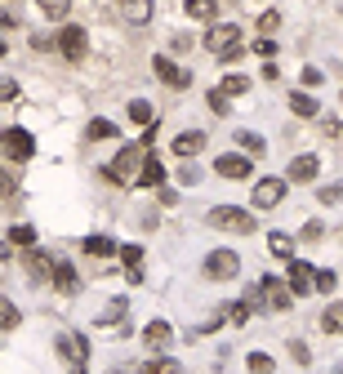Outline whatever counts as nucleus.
Instances as JSON below:
<instances>
[{
    "mask_svg": "<svg viewBox=\"0 0 343 374\" xmlns=\"http://www.w3.org/2000/svg\"><path fill=\"white\" fill-rule=\"evenodd\" d=\"M317 169H321L317 156H294L290 169H285V178H290V183H312V178H317Z\"/></svg>",
    "mask_w": 343,
    "mask_h": 374,
    "instance_id": "obj_14",
    "label": "nucleus"
},
{
    "mask_svg": "<svg viewBox=\"0 0 343 374\" xmlns=\"http://www.w3.org/2000/svg\"><path fill=\"white\" fill-rule=\"evenodd\" d=\"M85 254H94V259H107V254H116V245H111L107 236H85Z\"/></svg>",
    "mask_w": 343,
    "mask_h": 374,
    "instance_id": "obj_27",
    "label": "nucleus"
},
{
    "mask_svg": "<svg viewBox=\"0 0 343 374\" xmlns=\"http://www.w3.org/2000/svg\"><path fill=\"white\" fill-rule=\"evenodd\" d=\"M111 374H125V370H111Z\"/></svg>",
    "mask_w": 343,
    "mask_h": 374,
    "instance_id": "obj_49",
    "label": "nucleus"
},
{
    "mask_svg": "<svg viewBox=\"0 0 343 374\" xmlns=\"http://www.w3.org/2000/svg\"><path fill=\"white\" fill-rule=\"evenodd\" d=\"M321 201H325V205H339V201H343V183H330V187H321Z\"/></svg>",
    "mask_w": 343,
    "mask_h": 374,
    "instance_id": "obj_40",
    "label": "nucleus"
},
{
    "mask_svg": "<svg viewBox=\"0 0 343 374\" xmlns=\"http://www.w3.org/2000/svg\"><path fill=\"white\" fill-rule=\"evenodd\" d=\"M219 90H223V94H245V90H250V80H245L241 72H232V76H227V80L219 85Z\"/></svg>",
    "mask_w": 343,
    "mask_h": 374,
    "instance_id": "obj_35",
    "label": "nucleus"
},
{
    "mask_svg": "<svg viewBox=\"0 0 343 374\" xmlns=\"http://www.w3.org/2000/svg\"><path fill=\"white\" fill-rule=\"evenodd\" d=\"M170 338H174V330H170V321H152V326L143 330V343L152 348V352H160V348L170 343Z\"/></svg>",
    "mask_w": 343,
    "mask_h": 374,
    "instance_id": "obj_16",
    "label": "nucleus"
},
{
    "mask_svg": "<svg viewBox=\"0 0 343 374\" xmlns=\"http://www.w3.org/2000/svg\"><path fill=\"white\" fill-rule=\"evenodd\" d=\"M129 121H134V125H152V103H147V98H134V103H129Z\"/></svg>",
    "mask_w": 343,
    "mask_h": 374,
    "instance_id": "obj_29",
    "label": "nucleus"
},
{
    "mask_svg": "<svg viewBox=\"0 0 343 374\" xmlns=\"http://www.w3.org/2000/svg\"><path fill=\"white\" fill-rule=\"evenodd\" d=\"M0 58H5V41H0Z\"/></svg>",
    "mask_w": 343,
    "mask_h": 374,
    "instance_id": "obj_47",
    "label": "nucleus"
},
{
    "mask_svg": "<svg viewBox=\"0 0 343 374\" xmlns=\"http://www.w3.org/2000/svg\"><path fill=\"white\" fill-rule=\"evenodd\" d=\"M201 151H205V134L201 129H183L174 139V156H201Z\"/></svg>",
    "mask_w": 343,
    "mask_h": 374,
    "instance_id": "obj_15",
    "label": "nucleus"
},
{
    "mask_svg": "<svg viewBox=\"0 0 343 374\" xmlns=\"http://www.w3.org/2000/svg\"><path fill=\"white\" fill-rule=\"evenodd\" d=\"M54 285L62 294H76L80 290V277H76V267L72 263H54Z\"/></svg>",
    "mask_w": 343,
    "mask_h": 374,
    "instance_id": "obj_17",
    "label": "nucleus"
},
{
    "mask_svg": "<svg viewBox=\"0 0 343 374\" xmlns=\"http://www.w3.org/2000/svg\"><path fill=\"white\" fill-rule=\"evenodd\" d=\"M187 18H196V23H214V18H219V5H214V0H187Z\"/></svg>",
    "mask_w": 343,
    "mask_h": 374,
    "instance_id": "obj_20",
    "label": "nucleus"
},
{
    "mask_svg": "<svg viewBox=\"0 0 343 374\" xmlns=\"http://www.w3.org/2000/svg\"><path fill=\"white\" fill-rule=\"evenodd\" d=\"M138 374H178V365L170 361V356H156V361H147Z\"/></svg>",
    "mask_w": 343,
    "mask_h": 374,
    "instance_id": "obj_33",
    "label": "nucleus"
},
{
    "mask_svg": "<svg viewBox=\"0 0 343 374\" xmlns=\"http://www.w3.org/2000/svg\"><path fill=\"white\" fill-rule=\"evenodd\" d=\"M290 356H294L299 365H307V361H312V352H307V343H303V338H294V343H290Z\"/></svg>",
    "mask_w": 343,
    "mask_h": 374,
    "instance_id": "obj_39",
    "label": "nucleus"
},
{
    "mask_svg": "<svg viewBox=\"0 0 343 374\" xmlns=\"http://www.w3.org/2000/svg\"><path fill=\"white\" fill-rule=\"evenodd\" d=\"M321 232H325V228L312 218V223H303V241H321Z\"/></svg>",
    "mask_w": 343,
    "mask_h": 374,
    "instance_id": "obj_44",
    "label": "nucleus"
},
{
    "mask_svg": "<svg viewBox=\"0 0 343 374\" xmlns=\"http://www.w3.org/2000/svg\"><path fill=\"white\" fill-rule=\"evenodd\" d=\"M321 330L325 334H343V303H330V308L321 312Z\"/></svg>",
    "mask_w": 343,
    "mask_h": 374,
    "instance_id": "obj_22",
    "label": "nucleus"
},
{
    "mask_svg": "<svg viewBox=\"0 0 343 374\" xmlns=\"http://www.w3.org/2000/svg\"><path fill=\"white\" fill-rule=\"evenodd\" d=\"M9 98H18V80L0 76V103H9Z\"/></svg>",
    "mask_w": 343,
    "mask_h": 374,
    "instance_id": "obj_41",
    "label": "nucleus"
},
{
    "mask_svg": "<svg viewBox=\"0 0 343 374\" xmlns=\"http://www.w3.org/2000/svg\"><path fill=\"white\" fill-rule=\"evenodd\" d=\"M250 169H254L250 156H241V151H223V156L214 161V174H219V178H232V183H236V178H250Z\"/></svg>",
    "mask_w": 343,
    "mask_h": 374,
    "instance_id": "obj_9",
    "label": "nucleus"
},
{
    "mask_svg": "<svg viewBox=\"0 0 343 374\" xmlns=\"http://www.w3.org/2000/svg\"><path fill=\"white\" fill-rule=\"evenodd\" d=\"M236 143H241V151H245V156H258V151L268 147V143L258 139V134H250V129H241V134H236Z\"/></svg>",
    "mask_w": 343,
    "mask_h": 374,
    "instance_id": "obj_30",
    "label": "nucleus"
},
{
    "mask_svg": "<svg viewBox=\"0 0 343 374\" xmlns=\"http://www.w3.org/2000/svg\"><path fill=\"white\" fill-rule=\"evenodd\" d=\"M312 281H317V267L312 263H299V259H290V290L294 294H312Z\"/></svg>",
    "mask_w": 343,
    "mask_h": 374,
    "instance_id": "obj_12",
    "label": "nucleus"
},
{
    "mask_svg": "<svg viewBox=\"0 0 343 374\" xmlns=\"http://www.w3.org/2000/svg\"><path fill=\"white\" fill-rule=\"evenodd\" d=\"M290 112H294V116H317V98H312V94H303V90H299V94H290Z\"/></svg>",
    "mask_w": 343,
    "mask_h": 374,
    "instance_id": "obj_24",
    "label": "nucleus"
},
{
    "mask_svg": "<svg viewBox=\"0 0 343 374\" xmlns=\"http://www.w3.org/2000/svg\"><path fill=\"white\" fill-rule=\"evenodd\" d=\"M334 374H343V365H334Z\"/></svg>",
    "mask_w": 343,
    "mask_h": 374,
    "instance_id": "obj_48",
    "label": "nucleus"
},
{
    "mask_svg": "<svg viewBox=\"0 0 343 374\" xmlns=\"http://www.w3.org/2000/svg\"><path fill=\"white\" fill-rule=\"evenodd\" d=\"M121 259H125V267H138V263H143V250H138V245H125Z\"/></svg>",
    "mask_w": 343,
    "mask_h": 374,
    "instance_id": "obj_42",
    "label": "nucleus"
},
{
    "mask_svg": "<svg viewBox=\"0 0 343 374\" xmlns=\"http://www.w3.org/2000/svg\"><path fill=\"white\" fill-rule=\"evenodd\" d=\"M116 14L129 27H147L152 23V0H116Z\"/></svg>",
    "mask_w": 343,
    "mask_h": 374,
    "instance_id": "obj_10",
    "label": "nucleus"
},
{
    "mask_svg": "<svg viewBox=\"0 0 343 374\" xmlns=\"http://www.w3.org/2000/svg\"><path fill=\"white\" fill-rule=\"evenodd\" d=\"M13 326H18V308H13V299H5V294H0V334H5V330H13Z\"/></svg>",
    "mask_w": 343,
    "mask_h": 374,
    "instance_id": "obj_28",
    "label": "nucleus"
},
{
    "mask_svg": "<svg viewBox=\"0 0 343 374\" xmlns=\"http://www.w3.org/2000/svg\"><path fill=\"white\" fill-rule=\"evenodd\" d=\"M303 85H321V72H317V67H303Z\"/></svg>",
    "mask_w": 343,
    "mask_h": 374,
    "instance_id": "obj_45",
    "label": "nucleus"
},
{
    "mask_svg": "<svg viewBox=\"0 0 343 374\" xmlns=\"http://www.w3.org/2000/svg\"><path fill=\"white\" fill-rule=\"evenodd\" d=\"M138 174H143V147H125L121 156L107 165L111 183H138Z\"/></svg>",
    "mask_w": 343,
    "mask_h": 374,
    "instance_id": "obj_4",
    "label": "nucleus"
},
{
    "mask_svg": "<svg viewBox=\"0 0 343 374\" xmlns=\"http://www.w3.org/2000/svg\"><path fill=\"white\" fill-rule=\"evenodd\" d=\"M276 27H281V14H276V9H268V14H258V31H263V36H272Z\"/></svg>",
    "mask_w": 343,
    "mask_h": 374,
    "instance_id": "obj_36",
    "label": "nucleus"
},
{
    "mask_svg": "<svg viewBox=\"0 0 343 374\" xmlns=\"http://www.w3.org/2000/svg\"><path fill=\"white\" fill-rule=\"evenodd\" d=\"M209 223H214L219 232L250 236V232H254V214H250V210H236V205H214V210H209Z\"/></svg>",
    "mask_w": 343,
    "mask_h": 374,
    "instance_id": "obj_2",
    "label": "nucleus"
},
{
    "mask_svg": "<svg viewBox=\"0 0 343 374\" xmlns=\"http://www.w3.org/2000/svg\"><path fill=\"white\" fill-rule=\"evenodd\" d=\"M236 272H241V259L232 250H209L205 254V277L209 281H236Z\"/></svg>",
    "mask_w": 343,
    "mask_h": 374,
    "instance_id": "obj_5",
    "label": "nucleus"
},
{
    "mask_svg": "<svg viewBox=\"0 0 343 374\" xmlns=\"http://www.w3.org/2000/svg\"><path fill=\"white\" fill-rule=\"evenodd\" d=\"M334 285H339V277H334V272L317 267V281H312V290H321V294H334Z\"/></svg>",
    "mask_w": 343,
    "mask_h": 374,
    "instance_id": "obj_34",
    "label": "nucleus"
},
{
    "mask_svg": "<svg viewBox=\"0 0 343 374\" xmlns=\"http://www.w3.org/2000/svg\"><path fill=\"white\" fill-rule=\"evenodd\" d=\"M9 192H13V178L5 174V169H0V196H9Z\"/></svg>",
    "mask_w": 343,
    "mask_h": 374,
    "instance_id": "obj_46",
    "label": "nucleus"
},
{
    "mask_svg": "<svg viewBox=\"0 0 343 374\" xmlns=\"http://www.w3.org/2000/svg\"><path fill=\"white\" fill-rule=\"evenodd\" d=\"M138 183H143V187H160V183H165V165H160L156 156H147V161H143V174H138Z\"/></svg>",
    "mask_w": 343,
    "mask_h": 374,
    "instance_id": "obj_21",
    "label": "nucleus"
},
{
    "mask_svg": "<svg viewBox=\"0 0 343 374\" xmlns=\"http://www.w3.org/2000/svg\"><path fill=\"white\" fill-rule=\"evenodd\" d=\"M152 72L165 85H174V90H187V85H192V72H187V67H178V63H170V58H156Z\"/></svg>",
    "mask_w": 343,
    "mask_h": 374,
    "instance_id": "obj_11",
    "label": "nucleus"
},
{
    "mask_svg": "<svg viewBox=\"0 0 343 374\" xmlns=\"http://www.w3.org/2000/svg\"><path fill=\"white\" fill-rule=\"evenodd\" d=\"M58 356L80 370V365H85V356H89V348H85V338H80V334H62L58 338Z\"/></svg>",
    "mask_w": 343,
    "mask_h": 374,
    "instance_id": "obj_13",
    "label": "nucleus"
},
{
    "mask_svg": "<svg viewBox=\"0 0 343 374\" xmlns=\"http://www.w3.org/2000/svg\"><path fill=\"white\" fill-rule=\"evenodd\" d=\"M227 321H232V326H245V321H250V303H232V308H227Z\"/></svg>",
    "mask_w": 343,
    "mask_h": 374,
    "instance_id": "obj_38",
    "label": "nucleus"
},
{
    "mask_svg": "<svg viewBox=\"0 0 343 374\" xmlns=\"http://www.w3.org/2000/svg\"><path fill=\"white\" fill-rule=\"evenodd\" d=\"M0 147H5V156H9V161H27L31 151H36V143H31V134H27V129H18V125L0 134Z\"/></svg>",
    "mask_w": 343,
    "mask_h": 374,
    "instance_id": "obj_7",
    "label": "nucleus"
},
{
    "mask_svg": "<svg viewBox=\"0 0 343 374\" xmlns=\"http://www.w3.org/2000/svg\"><path fill=\"white\" fill-rule=\"evenodd\" d=\"M245 365H250V374H272V356L268 352H250V356H245Z\"/></svg>",
    "mask_w": 343,
    "mask_h": 374,
    "instance_id": "obj_32",
    "label": "nucleus"
},
{
    "mask_svg": "<svg viewBox=\"0 0 343 374\" xmlns=\"http://www.w3.org/2000/svg\"><path fill=\"white\" fill-rule=\"evenodd\" d=\"M254 54L263 58V63H268V58H276V41H272V36H258V41H254Z\"/></svg>",
    "mask_w": 343,
    "mask_h": 374,
    "instance_id": "obj_37",
    "label": "nucleus"
},
{
    "mask_svg": "<svg viewBox=\"0 0 343 374\" xmlns=\"http://www.w3.org/2000/svg\"><path fill=\"white\" fill-rule=\"evenodd\" d=\"M125 312H129V303H125V299H111L107 308H103V316H98V326H121Z\"/></svg>",
    "mask_w": 343,
    "mask_h": 374,
    "instance_id": "obj_23",
    "label": "nucleus"
},
{
    "mask_svg": "<svg viewBox=\"0 0 343 374\" xmlns=\"http://www.w3.org/2000/svg\"><path fill=\"white\" fill-rule=\"evenodd\" d=\"M9 245H18V250H31V245H36V228H27V223L9 228Z\"/></svg>",
    "mask_w": 343,
    "mask_h": 374,
    "instance_id": "obj_25",
    "label": "nucleus"
},
{
    "mask_svg": "<svg viewBox=\"0 0 343 374\" xmlns=\"http://www.w3.org/2000/svg\"><path fill=\"white\" fill-rule=\"evenodd\" d=\"M27 272H31L36 281H54V259H49V254H36V250H31V254H27Z\"/></svg>",
    "mask_w": 343,
    "mask_h": 374,
    "instance_id": "obj_18",
    "label": "nucleus"
},
{
    "mask_svg": "<svg viewBox=\"0 0 343 374\" xmlns=\"http://www.w3.org/2000/svg\"><path fill=\"white\" fill-rule=\"evenodd\" d=\"M89 143H103V139H116V125H111V121H103V116H98V121H89Z\"/></svg>",
    "mask_w": 343,
    "mask_h": 374,
    "instance_id": "obj_26",
    "label": "nucleus"
},
{
    "mask_svg": "<svg viewBox=\"0 0 343 374\" xmlns=\"http://www.w3.org/2000/svg\"><path fill=\"white\" fill-rule=\"evenodd\" d=\"M45 18H67V9H72V0H36Z\"/></svg>",
    "mask_w": 343,
    "mask_h": 374,
    "instance_id": "obj_31",
    "label": "nucleus"
},
{
    "mask_svg": "<svg viewBox=\"0 0 343 374\" xmlns=\"http://www.w3.org/2000/svg\"><path fill=\"white\" fill-rule=\"evenodd\" d=\"M205 49H209V54H219L223 63H232V58L241 54V27H236V23H209Z\"/></svg>",
    "mask_w": 343,
    "mask_h": 374,
    "instance_id": "obj_1",
    "label": "nucleus"
},
{
    "mask_svg": "<svg viewBox=\"0 0 343 374\" xmlns=\"http://www.w3.org/2000/svg\"><path fill=\"white\" fill-rule=\"evenodd\" d=\"M281 196H285V178H258L254 183V210H272V205H281Z\"/></svg>",
    "mask_w": 343,
    "mask_h": 374,
    "instance_id": "obj_8",
    "label": "nucleus"
},
{
    "mask_svg": "<svg viewBox=\"0 0 343 374\" xmlns=\"http://www.w3.org/2000/svg\"><path fill=\"white\" fill-rule=\"evenodd\" d=\"M263 308H272V312H290L294 308V290L285 281H276V277H263L258 281V294H254Z\"/></svg>",
    "mask_w": 343,
    "mask_h": 374,
    "instance_id": "obj_3",
    "label": "nucleus"
},
{
    "mask_svg": "<svg viewBox=\"0 0 343 374\" xmlns=\"http://www.w3.org/2000/svg\"><path fill=\"white\" fill-rule=\"evenodd\" d=\"M209 112H219V116L227 112V94H223V90H214V94H209Z\"/></svg>",
    "mask_w": 343,
    "mask_h": 374,
    "instance_id": "obj_43",
    "label": "nucleus"
},
{
    "mask_svg": "<svg viewBox=\"0 0 343 374\" xmlns=\"http://www.w3.org/2000/svg\"><path fill=\"white\" fill-rule=\"evenodd\" d=\"M268 254H276V259H294V236L290 232H268Z\"/></svg>",
    "mask_w": 343,
    "mask_h": 374,
    "instance_id": "obj_19",
    "label": "nucleus"
},
{
    "mask_svg": "<svg viewBox=\"0 0 343 374\" xmlns=\"http://www.w3.org/2000/svg\"><path fill=\"white\" fill-rule=\"evenodd\" d=\"M58 49H62V58L67 63H80L89 54V31L85 27H62L58 31Z\"/></svg>",
    "mask_w": 343,
    "mask_h": 374,
    "instance_id": "obj_6",
    "label": "nucleus"
}]
</instances>
